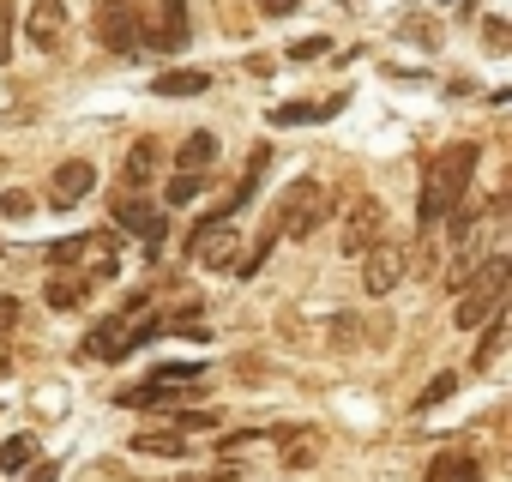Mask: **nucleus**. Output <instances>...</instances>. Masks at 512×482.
Returning a JSON list of instances; mask_svg holds the SVG:
<instances>
[{"mask_svg": "<svg viewBox=\"0 0 512 482\" xmlns=\"http://www.w3.org/2000/svg\"><path fill=\"white\" fill-rule=\"evenodd\" d=\"M320 49H326V37H308V43H296V49H290V55H296V61H314V55H320Z\"/></svg>", "mask_w": 512, "mask_h": 482, "instance_id": "c85d7f7f", "label": "nucleus"}, {"mask_svg": "<svg viewBox=\"0 0 512 482\" xmlns=\"http://www.w3.org/2000/svg\"><path fill=\"white\" fill-rule=\"evenodd\" d=\"M308 458H314V434L296 428V440H284V464H308Z\"/></svg>", "mask_w": 512, "mask_h": 482, "instance_id": "b1692460", "label": "nucleus"}, {"mask_svg": "<svg viewBox=\"0 0 512 482\" xmlns=\"http://www.w3.org/2000/svg\"><path fill=\"white\" fill-rule=\"evenodd\" d=\"M296 7H302V0H260V13H266V19H290Z\"/></svg>", "mask_w": 512, "mask_h": 482, "instance_id": "bb28decb", "label": "nucleus"}, {"mask_svg": "<svg viewBox=\"0 0 512 482\" xmlns=\"http://www.w3.org/2000/svg\"><path fill=\"white\" fill-rule=\"evenodd\" d=\"M151 169H157V139H139L133 157L121 163V193H139V187L151 181Z\"/></svg>", "mask_w": 512, "mask_h": 482, "instance_id": "2eb2a0df", "label": "nucleus"}, {"mask_svg": "<svg viewBox=\"0 0 512 482\" xmlns=\"http://www.w3.org/2000/svg\"><path fill=\"white\" fill-rule=\"evenodd\" d=\"M410 272V248L404 241H374V248L362 254V290L368 296H392Z\"/></svg>", "mask_w": 512, "mask_h": 482, "instance_id": "423d86ee", "label": "nucleus"}, {"mask_svg": "<svg viewBox=\"0 0 512 482\" xmlns=\"http://www.w3.org/2000/svg\"><path fill=\"white\" fill-rule=\"evenodd\" d=\"M506 284H512V260H506V254H488V260L464 278V290H458V308H452L458 332H470V326H482L488 314H500Z\"/></svg>", "mask_w": 512, "mask_h": 482, "instance_id": "f03ea898", "label": "nucleus"}, {"mask_svg": "<svg viewBox=\"0 0 512 482\" xmlns=\"http://www.w3.org/2000/svg\"><path fill=\"white\" fill-rule=\"evenodd\" d=\"M235 217H205L199 229H193V241H187V254H193V266H205V272H223L229 260H235Z\"/></svg>", "mask_w": 512, "mask_h": 482, "instance_id": "0eeeda50", "label": "nucleus"}, {"mask_svg": "<svg viewBox=\"0 0 512 482\" xmlns=\"http://www.w3.org/2000/svg\"><path fill=\"white\" fill-rule=\"evenodd\" d=\"M13 326H19V302L0 296V338H13Z\"/></svg>", "mask_w": 512, "mask_h": 482, "instance_id": "a878e982", "label": "nucleus"}, {"mask_svg": "<svg viewBox=\"0 0 512 482\" xmlns=\"http://www.w3.org/2000/svg\"><path fill=\"white\" fill-rule=\"evenodd\" d=\"M0 211H7V217H31V199L25 193H7V199H0Z\"/></svg>", "mask_w": 512, "mask_h": 482, "instance_id": "cd10ccee", "label": "nucleus"}, {"mask_svg": "<svg viewBox=\"0 0 512 482\" xmlns=\"http://www.w3.org/2000/svg\"><path fill=\"white\" fill-rule=\"evenodd\" d=\"M97 37L115 55H139V19H133V0H97Z\"/></svg>", "mask_w": 512, "mask_h": 482, "instance_id": "9d476101", "label": "nucleus"}, {"mask_svg": "<svg viewBox=\"0 0 512 482\" xmlns=\"http://www.w3.org/2000/svg\"><path fill=\"white\" fill-rule=\"evenodd\" d=\"M0 380H7V356H0Z\"/></svg>", "mask_w": 512, "mask_h": 482, "instance_id": "c756f323", "label": "nucleus"}, {"mask_svg": "<svg viewBox=\"0 0 512 482\" xmlns=\"http://www.w3.org/2000/svg\"><path fill=\"white\" fill-rule=\"evenodd\" d=\"M199 193H205V175H181V169H175V175H169V187H163V205H169V211H181V205H193Z\"/></svg>", "mask_w": 512, "mask_h": 482, "instance_id": "6ab92c4d", "label": "nucleus"}, {"mask_svg": "<svg viewBox=\"0 0 512 482\" xmlns=\"http://www.w3.org/2000/svg\"><path fill=\"white\" fill-rule=\"evenodd\" d=\"M326 211H332V193H326L320 181H296V187L284 193V211L266 223V235H272V241H308V235L326 223Z\"/></svg>", "mask_w": 512, "mask_h": 482, "instance_id": "7ed1b4c3", "label": "nucleus"}, {"mask_svg": "<svg viewBox=\"0 0 512 482\" xmlns=\"http://www.w3.org/2000/svg\"><path fill=\"white\" fill-rule=\"evenodd\" d=\"M85 296H91V278H55L49 284V308H85Z\"/></svg>", "mask_w": 512, "mask_h": 482, "instance_id": "aec40b11", "label": "nucleus"}, {"mask_svg": "<svg viewBox=\"0 0 512 482\" xmlns=\"http://www.w3.org/2000/svg\"><path fill=\"white\" fill-rule=\"evenodd\" d=\"M13 61V0H0V67Z\"/></svg>", "mask_w": 512, "mask_h": 482, "instance_id": "5701e85b", "label": "nucleus"}, {"mask_svg": "<svg viewBox=\"0 0 512 482\" xmlns=\"http://www.w3.org/2000/svg\"><path fill=\"white\" fill-rule=\"evenodd\" d=\"M500 350H506V314H488L482 320V344H476V368H488Z\"/></svg>", "mask_w": 512, "mask_h": 482, "instance_id": "412c9836", "label": "nucleus"}, {"mask_svg": "<svg viewBox=\"0 0 512 482\" xmlns=\"http://www.w3.org/2000/svg\"><path fill=\"white\" fill-rule=\"evenodd\" d=\"M320 115H338V103H326V109H320V103H290V109H278L272 121H278V127H302V121H320Z\"/></svg>", "mask_w": 512, "mask_h": 482, "instance_id": "4be33fe9", "label": "nucleus"}, {"mask_svg": "<svg viewBox=\"0 0 512 482\" xmlns=\"http://www.w3.org/2000/svg\"><path fill=\"white\" fill-rule=\"evenodd\" d=\"M428 482H482V464L470 452H440L428 464Z\"/></svg>", "mask_w": 512, "mask_h": 482, "instance_id": "dca6fc26", "label": "nucleus"}, {"mask_svg": "<svg viewBox=\"0 0 512 482\" xmlns=\"http://www.w3.org/2000/svg\"><path fill=\"white\" fill-rule=\"evenodd\" d=\"M380 223H386V211H380V199H356L350 211H344V223H338V248L350 254V260H362L374 241H380Z\"/></svg>", "mask_w": 512, "mask_h": 482, "instance_id": "1a4fd4ad", "label": "nucleus"}, {"mask_svg": "<svg viewBox=\"0 0 512 482\" xmlns=\"http://www.w3.org/2000/svg\"><path fill=\"white\" fill-rule=\"evenodd\" d=\"M476 163H482V145H470V139L446 145V151L428 163V181H422V205H416V217H422V223H446V217L464 205Z\"/></svg>", "mask_w": 512, "mask_h": 482, "instance_id": "f257e3e1", "label": "nucleus"}, {"mask_svg": "<svg viewBox=\"0 0 512 482\" xmlns=\"http://www.w3.org/2000/svg\"><path fill=\"white\" fill-rule=\"evenodd\" d=\"M193 380H205V368H199V362H175V368H157V374H145L139 386H127V392H121V404H133V410H157V404L187 398V392H193Z\"/></svg>", "mask_w": 512, "mask_h": 482, "instance_id": "39448f33", "label": "nucleus"}, {"mask_svg": "<svg viewBox=\"0 0 512 482\" xmlns=\"http://www.w3.org/2000/svg\"><path fill=\"white\" fill-rule=\"evenodd\" d=\"M91 187H97V163H85V157H67V163L49 175V205L73 211V205H79Z\"/></svg>", "mask_w": 512, "mask_h": 482, "instance_id": "9b49d317", "label": "nucleus"}, {"mask_svg": "<svg viewBox=\"0 0 512 482\" xmlns=\"http://www.w3.org/2000/svg\"><path fill=\"white\" fill-rule=\"evenodd\" d=\"M25 37H31V49H61V37H67V0H31V19H25Z\"/></svg>", "mask_w": 512, "mask_h": 482, "instance_id": "f8f14e48", "label": "nucleus"}, {"mask_svg": "<svg viewBox=\"0 0 512 482\" xmlns=\"http://www.w3.org/2000/svg\"><path fill=\"white\" fill-rule=\"evenodd\" d=\"M157 332H163V320H139V326H127V314H121V320H109V326H97V332H91V356H103V362H121V356L145 350Z\"/></svg>", "mask_w": 512, "mask_h": 482, "instance_id": "6e6552de", "label": "nucleus"}, {"mask_svg": "<svg viewBox=\"0 0 512 482\" xmlns=\"http://www.w3.org/2000/svg\"><path fill=\"white\" fill-rule=\"evenodd\" d=\"M115 223L139 229V235H145V248L157 254V241H163V211H157V205H145L139 193H115Z\"/></svg>", "mask_w": 512, "mask_h": 482, "instance_id": "ddd939ff", "label": "nucleus"}, {"mask_svg": "<svg viewBox=\"0 0 512 482\" xmlns=\"http://www.w3.org/2000/svg\"><path fill=\"white\" fill-rule=\"evenodd\" d=\"M139 19V55H175L187 43V0H133Z\"/></svg>", "mask_w": 512, "mask_h": 482, "instance_id": "20e7f679", "label": "nucleus"}, {"mask_svg": "<svg viewBox=\"0 0 512 482\" xmlns=\"http://www.w3.org/2000/svg\"><path fill=\"white\" fill-rule=\"evenodd\" d=\"M211 157H217V133H187V139L175 145V169H181V175H205Z\"/></svg>", "mask_w": 512, "mask_h": 482, "instance_id": "4468645a", "label": "nucleus"}, {"mask_svg": "<svg viewBox=\"0 0 512 482\" xmlns=\"http://www.w3.org/2000/svg\"><path fill=\"white\" fill-rule=\"evenodd\" d=\"M151 91H157V97H199V91H211V73H193V67H187V73H163Z\"/></svg>", "mask_w": 512, "mask_h": 482, "instance_id": "a211bd4d", "label": "nucleus"}, {"mask_svg": "<svg viewBox=\"0 0 512 482\" xmlns=\"http://www.w3.org/2000/svg\"><path fill=\"white\" fill-rule=\"evenodd\" d=\"M452 386H458V374H434V386L422 392V410H428V404H440V398H452Z\"/></svg>", "mask_w": 512, "mask_h": 482, "instance_id": "393cba45", "label": "nucleus"}, {"mask_svg": "<svg viewBox=\"0 0 512 482\" xmlns=\"http://www.w3.org/2000/svg\"><path fill=\"white\" fill-rule=\"evenodd\" d=\"M139 452H157V458H187V434L181 428H151V434H133Z\"/></svg>", "mask_w": 512, "mask_h": 482, "instance_id": "f3484780", "label": "nucleus"}]
</instances>
